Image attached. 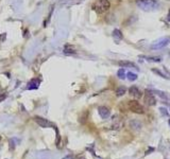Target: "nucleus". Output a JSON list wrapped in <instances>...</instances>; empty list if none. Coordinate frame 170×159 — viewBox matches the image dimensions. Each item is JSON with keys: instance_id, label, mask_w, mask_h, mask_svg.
Instances as JSON below:
<instances>
[{"instance_id": "1", "label": "nucleus", "mask_w": 170, "mask_h": 159, "mask_svg": "<svg viewBox=\"0 0 170 159\" xmlns=\"http://www.w3.org/2000/svg\"><path fill=\"white\" fill-rule=\"evenodd\" d=\"M136 4L138 8L142 9V11H146V12H151V11L156 10L160 5L155 0H137Z\"/></svg>"}, {"instance_id": "2", "label": "nucleus", "mask_w": 170, "mask_h": 159, "mask_svg": "<svg viewBox=\"0 0 170 159\" xmlns=\"http://www.w3.org/2000/svg\"><path fill=\"white\" fill-rule=\"evenodd\" d=\"M109 7H111V3L109 0H97L93 4V10L96 11L98 14H102L109 11Z\"/></svg>"}, {"instance_id": "3", "label": "nucleus", "mask_w": 170, "mask_h": 159, "mask_svg": "<svg viewBox=\"0 0 170 159\" xmlns=\"http://www.w3.org/2000/svg\"><path fill=\"white\" fill-rule=\"evenodd\" d=\"M169 43H170L169 36H164V37L162 38H158V41H155L154 43L152 44V46H151V48L154 49V50H156V49H162L169 45Z\"/></svg>"}, {"instance_id": "4", "label": "nucleus", "mask_w": 170, "mask_h": 159, "mask_svg": "<svg viewBox=\"0 0 170 159\" xmlns=\"http://www.w3.org/2000/svg\"><path fill=\"white\" fill-rule=\"evenodd\" d=\"M128 107H129L130 110L135 113V114L142 115V114H144V111H145L144 110V107H142L136 100H132V101L128 102Z\"/></svg>"}, {"instance_id": "5", "label": "nucleus", "mask_w": 170, "mask_h": 159, "mask_svg": "<svg viewBox=\"0 0 170 159\" xmlns=\"http://www.w3.org/2000/svg\"><path fill=\"white\" fill-rule=\"evenodd\" d=\"M34 121H35L41 127H44V129H48V127L52 126V123H51V122H49L47 119L42 118V117L35 116L34 117Z\"/></svg>"}, {"instance_id": "6", "label": "nucleus", "mask_w": 170, "mask_h": 159, "mask_svg": "<svg viewBox=\"0 0 170 159\" xmlns=\"http://www.w3.org/2000/svg\"><path fill=\"white\" fill-rule=\"evenodd\" d=\"M144 100H145V103L146 105L148 106H153L156 104V100H155L154 96H153L150 91H148L147 94H145V98H144Z\"/></svg>"}, {"instance_id": "7", "label": "nucleus", "mask_w": 170, "mask_h": 159, "mask_svg": "<svg viewBox=\"0 0 170 159\" xmlns=\"http://www.w3.org/2000/svg\"><path fill=\"white\" fill-rule=\"evenodd\" d=\"M123 127V121L122 119L118 118V117H115L114 120H113V124H112V129H116V131H119Z\"/></svg>"}, {"instance_id": "8", "label": "nucleus", "mask_w": 170, "mask_h": 159, "mask_svg": "<svg viewBox=\"0 0 170 159\" xmlns=\"http://www.w3.org/2000/svg\"><path fill=\"white\" fill-rule=\"evenodd\" d=\"M98 113H99L100 117L102 119H107L109 117V115H111V110L105 106H100L98 108Z\"/></svg>"}, {"instance_id": "9", "label": "nucleus", "mask_w": 170, "mask_h": 159, "mask_svg": "<svg viewBox=\"0 0 170 159\" xmlns=\"http://www.w3.org/2000/svg\"><path fill=\"white\" fill-rule=\"evenodd\" d=\"M129 94H131L132 97H134V98H136V99H139L140 97H142V92H140V90L137 88L136 86H132V87H130Z\"/></svg>"}, {"instance_id": "10", "label": "nucleus", "mask_w": 170, "mask_h": 159, "mask_svg": "<svg viewBox=\"0 0 170 159\" xmlns=\"http://www.w3.org/2000/svg\"><path fill=\"white\" fill-rule=\"evenodd\" d=\"M119 66H121V67H125V68H137V66L135 65L134 63H132V62H128V61H120L119 63Z\"/></svg>"}, {"instance_id": "11", "label": "nucleus", "mask_w": 170, "mask_h": 159, "mask_svg": "<svg viewBox=\"0 0 170 159\" xmlns=\"http://www.w3.org/2000/svg\"><path fill=\"white\" fill-rule=\"evenodd\" d=\"M122 37H123V35H122V33L120 30H118V29H115L114 31H113V38L115 39V41H119L122 39Z\"/></svg>"}, {"instance_id": "12", "label": "nucleus", "mask_w": 170, "mask_h": 159, "mask_svg": "<svg viewBox=\"0 0 170 159\" xmlns=\"http://www.w3.org/2000/svg\"><path fill=\"white\" fill-rule=\"evenodd\" d=\"M38 86H39V81H38L37 78H33L30 83L28 84V89H37Z\"/></svg>"}, {"instance_id": "13", "label": "nucleus", "mask_w": 170, "mask_h": 159, "mask_svg": "<svg viewBox=\"0 0 170 159\" xmlns=\"http://www.w3.org/2000/svg\"><path fill=\"white\" fill-rule=\"evenodd\" d=\"M64 53H65L66 55H74V54H76V50H74V47L67 45L64 47Z\"/></svg>"}, {"instance_id": "14", "label": "nucleus", "mask_w": 170, "mask_h": 159, "mask_svg": "<svg viewBox=\"0 0 170 159\" xmlns=\"http://www.w3.org/2000/svg\"><path fill=\"white\" fill-rule=\"evenodd\" d=\"M139 57H140V58H146L147 61H149V62H155V63H160V62L162 61V57H160V56H153V57H145V56L140 55Z\"/></svg>"}, {"instance_id": "15", "label": "nucleus", "mask_w": 170, "mask_h": 159, "mask_svg": "<svg viewBox=\"0 0 170 159\" xmlns=\"http://www.w3.org/2000/svg\"><path fill=\"white\" fill-rule=\"evenodd\" d=\"M152 72H154V73H156L158 76H160L161 78H166V80H169V76H165V74L163 73L162 71H160L158 69H155V68H153L152 69Z\"/></svg>"}, {"instance_id": "16", "label": "nucleus", "mask_w": 170, "mask_h": 159, "mask_svg": "<svg viewBox=\"0 0 170 159\" xmlns=\"http://www.w3.org/2000/svg\"><path fill=\"white\" fill-rule=\"evenodd\" d=\"M125 92H127V89H125V87H119V88H117V90H116V96L121 97V96H123Z\"/></svg>"}, {"instance_id": "17", "label": "nucleus", "mask_w": 170, "mask_h": 159, "mask_svg": "<svg viewBox=\"0 0 170 159\" xmlns=\"http://www.w3.org/2000/svg\"><path fill=\"white\" fill-rule=\"evenodd\" d=\"M117 76H118V78H120V80H125V69H119L118 70V72H117Z\"/></svg>"}, {"instance_id": "18", "label": "nucleus", "mask_w": 170, "mask_h": 159, "mask_svg": "<svg viewBox=\"0 0 170 159\" xmlns=\"http://www.w3.org/2000/svg\"><path fill=\"white\" fill-rule=\"evenodd\" d=\"M125 76H128V80H129V81H135V80H136L137 78V76L135 73H132V72H128L127 74H125Z\"/></svg>"}, {"instance_id": "19", "label": "nucleus", "mask_w": 170, "mask_h": 159, "mask_svg": "<svg viewBox=\"0 0 170 159\" xmlns=\"http://www.w3.org/2000/svg\"><path fill=\"white\" fill-rule=\"evenodd\" d=\"M150 92H154V94H158V96L161 97V98H163V99H169V97L167 96V94H165V92H162V91H158V90H153V91H150Z\"/></svg>"}, {"instance_id": "20", "label": "nucleus", "mask_w": 170, "mask_h": 159, "mask_svg": "<svg viewBox=\"0 0 170 159\" xmlns=\"http://www.w3.org/2000/svg\"><path fill=\"white\" fill-rule=\"evenodd\" d=\"M14 149H15V143L13 145V139H11L10 140V151H13Z\"/></svg>"}, {"instance_id": "21", "label": "nucleus", "mask_w": 170, "mask_h": 159, "mask_svg": "<svg viewBox=\"0 0 170 159\" xmlns=\"http://www.w3.org/2000/svg\"><path fill=\"white\" fill-rule=\"evenodd\" d=\"M7 98V94H0V103L4 100V99Z\"/></svg>"}, {"instance_id": "22", "label": "nucleus", "mask_w": 170, "mask_h": 159, "mask_svg": "<svg viewBox=\"0 0 170 159\" xmlns=\"http://www.w3.org/2000/svg\"><path fill=\"white\" fill-rule=\"evenodd\" d=\"M160 110H161V113H162V114H163V115H164V116H167V115H168L167 110H166V109H165V108H161V109H160Z\"/></svg>"}, {"instance_id": "23", "label": "nucleus", "mask_w": 170, "mask_h": 159, "mask_svg": "<svg viewBox=\"0 0 170 159\" xmlns=\"http://www.w3.org/2000/svg\"><path fill=\"white\" fill-rule=\"evenodd\" d=\"M5 37H7V34H5V33H2V35L0 36V41H4Z\"/></svg>"}, {"instance_id": "24", "label": "nucleus", "mask_w": 170, "mask_h": 159, "mask_svg": "<svg viewBox=\"0 0 170 159\" xmlns=\"http://www.w3.org/2000/svg\"><path fill=\"white\" fill-rule=\"evenodd\" d=\"M63 159H74V156H72V155H67V156H65Z\"/></svg>"}, {"instance_id": "25", "label": "nucleus", "mask_w": 170, "mask_h": 159, "mask_svg": "<svg viewBox=\"0 0 170 159\" xmlns=\"http://www.w3.org/2000/svg\"><path fill=\"white\" fill-rule=\"evenodd\" d=\"M168 20L170 21V11H169V13H168Z\"/></svg>"}, {"instance_id": "26", "label": "nucleus", "mask_w": 170, "mask_h": 159, "mask_svg": "<svg viewBox=\"0 0 170 159\" xmlns=\"http://www.w3.org/2000/svg\"><path fill=\"white\" fill-rule=\"evenodd\" d=\"M168 123H169V126H170V120H169V121H168Z\"/></svg>"}, {"instance_id": "27", "label": "nucleus", "mask_w": 170, "mask_h": 159, "mask_svg": "<svg viewBox=\"0 0 170 159\" xmlns=\"http://www.w3.org/2000/svg\"><path fill=\"white\" fill-rule=\"evenodd\" d=\"M80 159H85V158H83V157H81V158H80Z\"/></svg>"}, {"instance_id": "28", "label": "nucleus", "mask_w": 170, "mask_h": 159, "mask_svg": "<svg viewBox=\"0 0 170 159\" xmlns=\"http://www.w3.org/2000/svg\"><path fill=\"white\" fill-rule=\"evenodd\" d=\"M0 91H1V87H0Z\"/></svg>"}, {"instance_id": "29", "label": "nucleus", "mask_w": 170, "mask_h": 159, "mask_svg": "<svg viewBox=\"0 0 170 159\" xmlns=\"http://www.w3.org/2000/svg\"><path fill=\"white\" fill-rule=\"evenodd\" d=\"M169 55H170V53H169Z\"/></svg>"}]
</instances>
